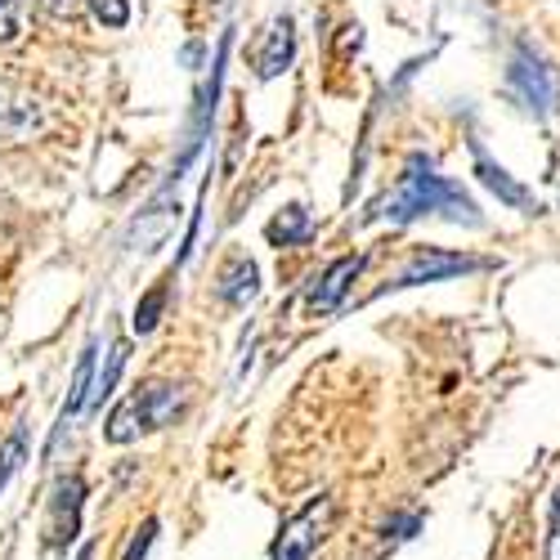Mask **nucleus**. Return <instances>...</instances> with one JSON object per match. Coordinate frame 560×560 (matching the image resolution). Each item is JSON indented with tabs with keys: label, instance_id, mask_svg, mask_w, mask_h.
Segmentation results:
<instances>
[{
	"label": "nucleus",
	"instance_id": "7ed1b4c3",
	"mask_svg": "<svg viewBox=\"0 0 560 560\" xmlns=\"http://www.w3.org/2000/svg\"><path fill=\"white\" fill-rule=\"evenodd\" d=\"M332 525H337V498L323 493L301 511V516H292L283 525V534L273 542V560H310L323 542H328Z\"/></svg>",
	"mask_w": 560,
	"mask_h": 560
},
{
	"label": "nucleus",
	"instance_id": "6ab92c4d",
	"mask_svg": "<svg viewBox=\"0 0 560 560\" xmlns=\"http://www.w3.org/2000/svg\"><path fill=\"white\" fill-rule=\"evenodd\" d=\"M153 534H158V521H149L144 529H139V538L130 542V551H126V560H144V551H149V542H153Z\"/></svg>",
	"mask_w": 560,
	"mask_h": 560
},
{
	"label": "nucleus",
	"instance_id": "f8f14e48",
	"mask_svg": "<svg viewBox=\"0 0 560 560\" xmlns=\"http://www.w3.org/2000/svg\"><path fill=\"white\" fill-rule=\"evenodd\" d=\"M90 372H95V350H85L81 363H77V377H72V395H68V412H77L90 395Z\"/></svg>",
	"mask_w": 560,
	"mask_h": 560
},
{
	"label": "nucleus",
	"instance_id": "ddd939ff",
	"mask_svg": "<svg viewBox=\"0 0 560 560\" xmlns=\"http://www.w3.org/2000/svg\"><path fill=\"white\" fill-rule=\"evenodd\" d=\"M23 453H27V435H23V431H14V435H10V444L0 448V485H5V480H10L14 471H19Z\"/></svg>",
	"mask_w": 560,
	"mask_h": 560
},
{
	"label": "nucleus",
	"instance_id": "f03ea898",
	"mask_svg": "<svg viewBox=\"0 0 560 560\" xmlns=\"http://www.w3.org/2000/svg\"><path fill=\"white\" fill-rule=\"evenodd\" d=\"M184 399H189V395H184V386H175V382H149V386H139V390H130L113 408L104 435L113 444H130L139 435H153V431L171 427L175 417L184 412Z\"/></svg>",
	"mask_w": 560,
	"mask_h": 560
},
{
	"label": "nucleus",
	"instance_id": "6e6552de",
	"mask_svg": "<svg viewBox=\"0 0 560 560\" xmlns=\"http://www.w3.org/2000/svg\"><path fill=\"white\" fill-rule=\"evenodd\" d=\"M292 63V23L288 19H273L269 23V36H265V50H260V77H278V72H288Z\"/></svg>",
	"mask_w": 560,
	"mask_h": 560
},
{
	"label": "nucleus",
	"instance_id": "4468645a",
	"mask_svg": "<svg viewBox=\"0 0 560 560\" xmlns=\"http://www.w3.org/2000/svg\"><path fill=\"white\" fill-rule=\"evenodd\" d=\"M23 32V14H19V0H0V45L19 40Z\"/></svg>",
	"mask_w": 560,
	"mask_h": 560
},
{
	"label": "nucleus",
	"instance_id": "9d476101",
	"mask_svg": "<svg viewBox=\"0 0 560 560\" xmlns=\"http://www.w3.org/2000/svg\"><path fill=\"white\" fill-rule=\"evenodd\" d=\"M476 171H480V179L489 184V189H493V194H498L502 202L521 207V211H534V207H538V202H534V194H529V189H521V184L511 179V175H506L502 166H493V162H489L485 153H476Z\"/></svg>",
	"mask_w": 560,
	"mask_h": 560
},
{
	"label": "nucleus",
	"instance_id": "39448f33",
	"mask_svg": "<svg viewBox=\"0 0 560 560\" xmlns=\"http://www.w3.org/2000/svg\"><path fill=\"white\" fill-rule=\"evenodd\" d=\"M45 126V113L32 95L14 90L10 81H0V139H27Z\"/></svg>",
	"mask_w": 560,
	"mask_h": 560
},
{
	"label": "nucleus",
	"instance_id": "f3484780",
	"mask_svg": "<svg viewBox=\"0 0 560 560\" xmlns=\"http://www.w3.org/2000/svg\"><path fill=\"white\" fill-rule=\"evenodd\" d=\"M121 363H126V346H117V350H113V363H108V372H104V377H100V386H95V395H100V399H104V395L113 390V382H117Z\"/></svg>",
	"mask_w": 560,
	"mask_h": 560
},
{
	"label": "nucleus",
	"instance_id": "0eeeda50",
	"mask_svg": "<svg viewBox=\"0 0 560 560\" xmlns=\"http://www.w3.org/2000/svg\"><path fill=\"white\" fill-rule=\"evenodd\" d=\"M466 269H476V260H462V256H448V252H427V256H417L399 273V288H408V283H435V278L466 273Z\"/></svg>",
	"mask_w": 560,
	"mask_h": 560
},
{
	"label": "nucleus",
	"instance_id": "423d86ee",
	"mask_svg": "<svg viewBox=\"0 0 560 560\" xmlns=\"http://www.w3.org/2000/svg\"><path fill=\"white\" fill-rule=\"evenodd\" d=\"M359 269H363L359 256H341L337 265H328V273H323V278H318V288L310 292V305H314V310H332V305L350 292V283H354V273H359Z\"/></svg>",
	"mask_w": 560,
	"mask_h": 560
},
{
	"label": "nucleus",
	"instance_id": "dca6fc26",
	"mask_svg": "<svg viewBox=\"0 0 560 560\" xmlns=\"http://www.w3.org/2000/svg\"><path fill=\"white\" fill-rule=\"evenodd\" d=\"M547 560H560V485H556L551 511H547Z\"/></svg>",
	"mask_w": 560,
	"mask_h": 560
},
{
	"label": "nucleus",
	"instance_id": "a211bd4d",
	"mask_svg": "<svg viewBox=\"0 0 560 560\" xmlns=\"http://www.w3.org/2000/svg\"><path fill=\"white\" fill-rule=\"evenodd\" d=\"M40 5L50 10L55 19H77V14H81V10L90 5V0H40Z\"/></svg>",
	"mask_w": 560,
	"mask_h": 560
},
{
	"label": "nucleus",
	"instance_id": "1a4fd4ad",
	"mask_svg": "<svg viewBox=\"0 0 560 560\" xmlns=\"http://www.w3.org/2000/svg\"><path fill=\"white\" fill-rule=\"evenodd\" d=\"M220 296L229 305H247L256 296V265L247 256H233L224 269H220Z\"/></svg>",
	"mask_w": 560,
	"mask_h": 560
},
{
	"label": "nucleus",
	"instance_id": "f257e3e1",
	"mask_svg": "<svg viewBox=\"0 0 560 560\" xmlns=\"http://www.w3.org/2000/svg\"><path fill=\"white\" fill-rule=\"evenodd\" d=\"M386 220L408 224V220H422V215H448L457 224H480L476 202L466 198L457 184H448L444 175H435V166L427 158H412L408 171L399 175V189L386 198L382 207Z\"/></svg>",
	"mask_w": 560,
	"mask_h": 560
},
{
	"label": "nucleus",
	"instance_id": "20e7f679",
	"mask_svg": "<svg viewBox=\"0 0 560 560\" xmlns=\"http://www.w3.org/2000/svg\"><path fill=\"white\" fill-rule=\"evenodd\" d=\"M506 81H511V90H516V100L525 104V108H534L538 117H547L551 108H556V100H560V90H556V77H551V68L529 50V45H521L516 50V59H511V72H506Z\"/></svg>",
	"mask_w": 560,
	"mask_h": 560
},
{
	"label": "nucleus",
	"instance_id": "2eb2a0df",
	"mask_svg": "<svg viewBox=\"0 0 560 560\" xmlns=\"http://www.w3.org/2000/svg\"><path fill=\"white\" fill-rule=\"evenodd\" d=\"M90 10H95V19L108 27H126V19H130L126 0H90Z\"/></svg>",
	"mask_w": 560,
	"mask_h": 560
},
{
	"label": "nucleus",
	"instance_id": "9b49d317",
	"mask_svg": "<svg viewBox=\"0 0 560 560\" xmlns=\"http://www.w3.org/2000/svg\"><path fill=\"white\" fill-rule=\"evenodd\" d=\"M305 229H310V224H305V211H301V207H288V215H278V220L269 224V238H273V243H301Z\"/></svg>",
	"mask_w": 560,
	"mask_h": 560
},
{
	"label": "nucleus",
	"instance_id": "aec40b11",
	"mask_svg": "<svg viewBox=\"0 0 560 560\" xmlns=\"http://www.w3.org/2000/svg\"><path fill=\"white\" fill-rule=\"evenodd\" d=\"M158 305H162V296H149V301H144V310H139V318H135V328H139V332H149L153 323H158V318H153Z\"/></svg>",
	"mask_w": 560,
	"mask_h": 560
}]
</instances>
